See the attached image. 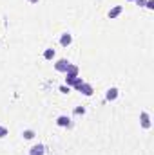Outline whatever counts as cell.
<instances>
[{
	"mask_svg": "<svg viewBox=\"0 0 154 155\" xmlns=\"http://www.w3.org/2000/svg\"><path fill=\"white\" fill-rule=\"evenodd\" d=\"M69 60H65V58H62V60H58L56 63H54V69L58 71V72H65L67 71V67H69Z\"/></svg>",
	"mask_w": 154,
	"mask_h": 155,
	"instance_id": "6da1fadb",
	"label": "cell"
},
{
	"mask_svg": "<svg viewBox=\"0 0 154 155\" xmlns=\"http://www.w3.org/2000/svg\"><path fill=\"white\" fill-rule=\"evenodd\" d=\"M140 124H142V128H145V130L151 128V116H149L147 112H142V114H140Z\"/></svg>",
	"mask_w": 154,
	"mask_h": 155,
	"instance_id": "7a4b0ae2",
	"label": "cell"
},
{
	"mask_svg": "<svg viewBox=\"0 0 154 155\" xmlns=\"http://www.w3.org/2000/svg\"><path fill=\"white\" fill-rule=\"evenodd\" d=\"M29 155H45V146L44 144H35L29 148Z\"/></svg>",
	"mask_w": 154,
	"mask_h": 155,
	"instance_id": "3957f363",
	"label": "cell"
},
{
	"mask_svg": "<svg viewBox=\"0 0 154 155\" xmlns=\"http://www.w3.org/2000/svg\"><path fill=\"white\" fill-rule=\"evenodd\" d=\"M73 43V36H71V33H64L62 36H60V45L62 47H69Z\"/></svg>",
	"mask_w": 154,
	"mask_h": 155,
	"instance_id": "277c9868",
	"label": "cell"
},
{
	"mask_svg": "<svg viewBox=\"0 0 154 155\" xmlns=\"http://www.w3.org/2000/svg\"><path fill=\"white\" fill-rule=\"evenodd\" d=\"M56 124H58V126H62V128H69V126H71V117L60 116L58 119H56Z\"/></svg>",
	"mask_w": 154,
	"mask_h": 155,
	"instance_id": "5b68a950",
	"label": "cell"
},
{
	"mask_svg": "<svg viewBox=\"0 0 154 155\" xmlns=\"http://www.w3.org/2000/svg\"><path fill=\"white\" fill-rule=\"evenodd\" d=\"M118 94H120V90H118L116 87H111V88L107 90V94H105V99H107V101H114L116 97H118Z\"/></svg>",
	"mask_w": 154,
	"mask_h": 155,
	"instance_id": "8992f818",
	"label": "cell"
},
{
	"mask_svg": "<svg viewBox=\"0 0 154 155\" xmlns=\"http://www.w3.org/2000/svg\"><path fill=\"white\" fill-rule=\"evenodd\" d=\"M78 90H80L83 96H93V92H94V90H93V87H91L89 83H85V81H83V85H82Z\"/></svg>",
	"mask_w": 154,
	"mask_h": 155,
	"instance_id": "52a82bcc",
	"label": "cell"
},
{
	"mask_svg": "<svg viewBox=\"0 0 154 155\" xmlns=\"http://www.w3.org/2000/svg\"><path fill=\"white\" fill-rule=\"evenodd\" d=\"M121 11H123V7H121V5H114V7H113V9L109 11V18H111V20L118 18V16L121 15Z\"/></svg>",
	"mask_w": 154,
	"mask_h": 155,
	"instance_id": "ba28073f",
	"label": "cell"
},
{
	"mask_svg": "<svg viewBox=\"0 0 154 155\" xmlns=\"http://www.w3.org/2000/svg\"><path fill=\"white\" fill-rule=\"evenodd\" d=\"M65 74H67V76H78V67L75 65V63H69V67H67Z\"/></svg>",
	"mask_w": 154,
	"mask_h": 155,
	"instance_id": "9c48e42d",
	"label": "cell"
},
{
	"mask_svg": "<svg viewBox=\"0 0 154 155\" xmlns=\"http://www.w3.org/2000/svg\"><path fill=\"white\" fill-rule=\"evenodd\" d=\"M44 58L45 60H53L54 58V49H45L44 51Z\"/></svg>",
	"mask_w": 154,
	"mask_h": 155,
	"instance_id": "30bf717a",
	"label": "cell"
},
{
	"mask_svg": "<svg viewBox=\"0 0 154 155\" xmlns=\"http://www.w3.org/2000/svg\"><path fill=\"white\" fill-rule=\"evenodd\" d=\"M22 137H24L26 141H29V139L35 137V132H33V130H24V132H22Z\"/></svg>",
	"mask_w": 154,
	"mask_h": 155,
	"instance_id": "8fae6325",
	"label": "cell"
},
{
	"mask_svg": "<svg viewBox=\"0 0 154 155\" xmlns=\"http://www.w3.org/2000/svg\"><path fill=\"white\" fill-rule=\"evenodd\" d=\"M82 85H83V79H82V78H80V76H76V78H75V83H73L71 87H73L75 90H78V88H80Z\"/></svg>",
	"mask_w": 154,
	"mask_h": 155,
	"instance_id": "7c38bea8",
	"label": "cell"
},
{
	"mask_svg": "<svg viewBox=\"0 0 154 155\" xmlns=\"http://www.w3.org/2000/svg\"><path fill=\"white\" fill-rule=\"evenodd\" d=\"M75 78H76V76H67V74H65V85H67V87H71V85L75 83Z\"/></svg>",
	"mask_w": 154,
	"mask_h": 155,
	"instance_id": "4fadbf2b",
	"label": "cell"
},
{
	"mask_svg": "<svg viewBox=\"0 0 154 155\" xmlns=\"http://www.w3.org/2000/svg\"><path fill=\"white\" fill-rule=\"evenodd\" d=\"M7 135V128L5 126H0V139H4Z\"/></svg>",
	"mask_w": 154,
	"mask_h": 155,
	"instance_id": "5bb4252c",
	"label": "cell"
},
{
	"mask_svg": "<svg viewBox=\"0 0 154 155\" xmlns=\"http://www.w3.org/2000/svg\"><path fill=\"white\" fill-rule=\"evenodd\" d=\"M75 114H76V116H80V114H85V108H83V107H78V108H75Z\"/></svg>",
	"mask_w": 154,
	"mask_h": 155,
	"instance_id": "9a60e30c",
	"label": "cell"
},
{
	"mask_svg": "<svg viewBox=\"0 0 154 155\" xmlns=\"http://www.w3.org/2000/svg\"><path fill=\"white\" fill-rule=\"evenodd\" d=\"M145 7L147 9H154V0H147L145 2Z\"/></svg>",
	"mask_w": 154,
	"mask_h": 155,
	"instance_id": "2e32d148",
	"label": "cell"
},
{
	"mask_svg": "<svg viewBox=\"0 0 154 155\" xmlns=\"http://www.w3.org/2000/svg\"><path fill=\"white\" fill-rule=\"evenodd\" d=\"M60 90H62L64 94H69V92H71V87H65V85H64V87H60Z\"/></svg>",
	"mask_w": 154,
	"mask_h": 155,
	"instance_id": "e0dca14e",
	"label": "cell"
},
{
	"mask_svg": "<svg viewBox=\"0 0 154 155\" xmlns=\"http://www.w3.org/2000/svg\"><path fill=\"white\" fill-rule=\"evenodd\" d=\"M134 2H136L140 7H145V2H147V0H134Z\"/></svg>",
	"mask_w": 154,
	"mask_h": 155,
	"instance_id": "ac0fdd59",
	"label": "cell"
},
{
	"mask_svg": "<svg viewBox=\"0 0 154 155\" xmlns=\"http://www.w3.org/2000/svg\"><path fill=\"white\" fill-rule=\"evenodd\" d=\"M27 2H29V4H38L40 0H27Z\"/></svg>",
	"mask_w": 154,
	"mask_h": 155,
	"instance_id": "d6986e66",
	"label": "cell"
},
{
	"mask_svg": "<svg viewBox=\"0 0 154 155\" xmlns=\"http://www.w3.org/2000/svg\"><path fill=\"white\" fill-rule=\"evenodd\" d=\"M129 2H134V0H129Z\"/></svg>",
	"mask_w": 154,
	"mask_h": 155,
	"instance_id": "ffe728a7",
	"label": "cell"
}]
</instances>
